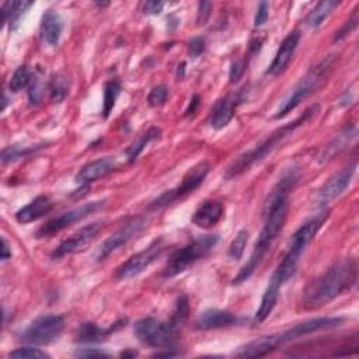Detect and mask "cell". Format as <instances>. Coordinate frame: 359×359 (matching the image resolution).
Masks as SVG:
<instances>
[{
	"label": "cell",
	"instance_id": "44dd1931",
	"mask_svg": "<svg viewBox=\"0 0 359 359\" xmlns=\"http://www.w3.org/2000/svg\"><path fill=\"white\" fill-rule=\"evenodd\" d=\"M63 29V20L60 14L55 10H48L41 20L39 32L42 41L49 46H56L59 43Z\"/></svg>",
	"mask_w": 359,
	"mask_h": 359
},
{
	"label": "cell",
	"instance_id": "8d00e7d4",
	"mask_svg": "<svg viewBox=\"0 0 359 359\" xmlns=\"http://www.w3.org/2000/svg\"><path fill=\"white\" fill-rule=\"evenodd\" d=\"M43 97V84L41 83L39 79L34 77L32 81L29 83V87H28V100H29V104L32 105H36L41 102Z\"/></svg>",
	"mask_w": 359,
	"mask_h": 359
},
{
	"label": "cell",
	"instance_id": "ffe728a7",
	"mask_svg": "<svg viewBox=\"0 0 359 359\" xmlns=\"http://www.w3.org/2000/svg\"><path fill=\"white\" fill-rule=\"evenodd\" d=\"M126 320H119L118 323L104 328L97 325L95 323H83L77 332H76V341L77 342H83V344H93V342H101L105 338H108V335H111L112 332H115L118 328L122 327V324H125Z\"/></svg>",
	"mask_w": 359,
	"mask_h": 359
},
{
	"label": "cell",
	"instance_id": "f546056e",
	"mask_svg": "<svg viewBox=\"0 0 359 359\" xmlns=\"http://www.w3.org/2000/svg\"><path fill=\"white\" fill-rule=\"evenodd\" d=\"M49 90H50V98L55 102H60L65 100V97L69 93V77L65 73H57L56 76H53V79L50 80L49 84Z\"/></svg>",
	"mask_w": 359,
	"mask_h": 359
},
{
	"label": "cell",
	"instance_id": "e0dca14e",
	"mask_svg": "<svg viewBox=\"0 0 359 359\" xmlns=\"http://www.w3.org/2000/svg\"><path fill=\"white\" fill-rule=\"evenodd\" d=\"M118 167L116 160L112 157H101L97 158L91 163H87L86 165L81 167V170L76 174V181L79 184L87 185L90 182H94L108 174H111L112 171H115Z\"/></svg>",
	"mask_w": 359,
	"mask_h": 359
},
{
	"label": "cell",
	"instance_id": "d6a6232c",
	"mask_svg": "<svg viewBox=\"0 0 359 359\" xmlns=\"http://www.w3.org/2000/svg\"><path fill=\"white\" fill-rule=\"evenodd\" d=\"M248 241V231L245 229H241L238 230V233L236 234V237L233 238L230 247H229V257L231 259H236L238 261L244 252V248H245V244Z\"/></svg>",
	"mask_w": 359,
	"mask_h": 359
},
{
	"label": "cell",
	"instance_id": "277c9868",
	"mask_svg": "<svg viewBox=\"0 0 359 359\" xmlns=\"http://www.w3.org/2000/svg\"><path fill=\"white\" fill-rule=\"evenodd\" d=\"M335 60L334 55H330L328 57L323 59L318 65H316L313 69H310L300 81L292 88V91L287 94V97L282 101L279 105L276 114L273 115L275 119H280L286 116L290 111H293L302 101H304L307 97H310L328 77L332 63Z\"/></svg>",
	"mask_w": 359,
	"mask_h": 359
},
{
	"label": "cell",
	"instance_id": "9a60e30c",
	"mask_svg": "<svg viewBox=\"0 0 359 359\" xmlns=\"http://www.w3.org/2000/svg\"><path fill=\"white\" fill-rule=\"evenodd\" d=\"M244 93L245 88H241L238 93L227 95L215 104L210 115V126L213 129L219 130L229 125V122L233 119L236 107L244 100Z\"/></svg>",
	"mask_w": 359,
	"mask_h": 359
},
{
	"label": "cell",
	"instance_id": "b9f144b4",
	"mask_svg": "<svg viewBox=\"0 0 359 359\" xmlns=\"http://www.w3.org/2000/svg\"><path fill=\"white\" fill-rule=\"evenodd\" d=\"M188 49H189V55L191 56H194V57L199 56L205 50V41H203V38H201V36L192 38L189 41V43H188Z\"/></svg>",
	"mask_w": 359,
	"mask_h": 359
},
{
	"label": "cell",
	"instance_id": "74e56055",
	"mask_svg": "<svg viewBox=\"0 0 359 359\" xmlns=\"http://www.w3.org/2000/svg\"><path fill=\"white\" fill-rule=\"evenodd\" d=\"M268 15H269V3L268 1H261L257 7V13H255V17H254V27L255 28L262 27L266 22Z\"/></svg>",
	"mask_w": 359,
	"mask_h": 359
},
{
	"label": "cell",
	"instance_id": "7402d4cb",
	"mask_svg": "<svg viewBox=\"0 0 359 359\" xmlns=\"http://www.w3.org/2000/svg\"><path fill=\"white\" fill-rule=\"evenodd\" d=\"M223 216V205L216 199L205 201L192 216V223L202 229L213 227Z\"/></svg>",
	"mask_w": 359,
	"mask_h": 359
},
{
	"label": "cell",
	"instance_id": "30bf717a",
	"mask_svg": "<svg viewBox=\"0 0 359 359\" xmlns=\"http://www.w3.org/2000/svg\"><path fill=\"white\" fill-rule=\"evenodd\" d=\"M105 205V199H101V201H93V202H88V203H84L79 208H74V209H70L67 212H63L62 215L59 216H55L52 217L50 220H48L45 224H42L38 231H36V237L38 238H42V237H50L59 231H62L63 229L69 227L72 223L74 222H80L83 220L84 217L90 216L91 213L100 210L101 208H104Z\"/></svg>",
	"mask_w": 359,
	"mask_h": 359
},
{
	"label": "cell",
	"instance_id": "836d02e7",
	"mask_svg": "<svg viewBox=\"0 0 359 359\" xmlns=\"http://www.w3.org/2000/svg\"><path fill=\"white\" fill-rule=\"evenodd\" d=\"M8 358H15V359H43V358H50L45 351H41L39 348H31V346H22L11 351L8 353Z\"/></svg>",
	"mask_w": 359,
	"mask_h": 359
},
{
	"label": "cell",
	"instance_id": "f35d334b",
	"mask_svg": "<svg viewBox=\"0 0 359 359\" xmlns=\"http://www.w3.org/2000/svg\"><path fill=\"white\" fill-rule=\"evenodd\" d=\"M245 66H247V60H236L231 63L230 74H229L231 84H236L241 79V76L245 70Z\"/></svg>",
	"mask_w": 359,
	"mask_h": 359
},
{
	"label": "cell",
	"instance_id": "ab89813d",
	"mask_svg": "<svg viewBox=\"0 0 359 359\" xmlns=\"http://www.w3.org/2000/svg\"><path fill=\"white\" fill-rule=\"evenodd\" d=\"M212 3L210 1H201L198 4V14H196V22L198 25H205L209 15H210Z\"/></svg>",
	"mask_w": 359,
	"mask_h": 359
},
{
	"label": "cell",
	"instance_id": "5b68a950",
	"mask_svg": "<svg viewBox=\"0 0 359 359\" xmlns=\"http://www.w3.org/2000/svg\"><path fill=\"white\" fill-rule=\"evenodd\" d=\"M219 236L217 234H205L195 240H192L189 244H187L182 248H178L175 252L171 254L168 258L163 276L164 278H172L184 271H187L191 265H194L201 258L206 257L209 251L217 244Z\"/></svg>",
	"mask_w": 359,
	"mask_h": 359
},
{
	"label": "cell",
	"instance_id": "f6af8a7d",
	"mask_svg": "<svg viewBox=\"0 0 359 359\" xmlns=\"http://www.w3.org/2000/svg\"><path fill=\"white\" fill-rule=\"evenodd\" d=\"M11 258V250L8 247V243L4 237H1V261H7Z\"/></svg>",
	"mask_w": 359,
	"mask_h": 359
},
{
	"label": "cell",
	"instance_id": "4316f807",
	"mask_svg": "<svg viewBox=\"0 0 359 359\" xmlns=\"http://www.w3.org/2000/svg\"><path fill=\"white\" fill-rule=\"evenodd\" d=\"M32 6L31 1H6L1 6V18L4 24H14L27 8Z\"/></svg>",
	"mask_w": 359,
	"mask_h": 359
},
{
	"label": "cell",
	"instance_id": "f1b7e54d",
	"mask_svg": "<svg viewBox=\"0 0 359 359\" xmlns=\"http://www.w3.org/2000/svg\"><path fill=\"white\" fill-rule=\"evenodd\" d=\"M42 147H43V144H39V146H7L1 150V164L4 165L7 163H13L18 158L28 157Z\"/></svg>",
	"mask_w": 359,
	"mask_h": 359
},
{
	"label": "cell",
	"instance_id": "4fadbf2b",
	"mask_svg": "<svg viewBox=\"0 0 359 359\" xmlns=\"http://www.w3.org/2000/svg\"><path fill=\"white\" fill-rule=\"evenodd\" d=\"M342 321H344L342 317H317V318H311V320L303 321L300 324H296L292 328H289V330H286L283 332L276 334V337H278L279 344L283 345V344H286V342H289L292 339H296V338L313 334L316 331L338 327V325H341Z\"/></svg>",
	"mask_w": 359,
	"mask_h": 359
},
{
	"label": "cell",
	"instance_id": "bcb514c9",
	"mask_svg": "<svg viewBox=\"0 0 359 359\" xmlns=\"http://www.w3.org/2000/svg\"><path fill=\"white\" fill-rule=\"evenodd\" d=\"M177 352H171V351H165V352H157L156 356H175Z\"/></svg>",
	"mask_w": 359,
	"mask_h": 359
},
{
	"label": "cell",
	"instance_id": "e575fe53",
	"mask_svg": "<svg viewBox=\"0 0 359 359\" xmlns=\"http://www.w3.org/2000/svg\"><path fill=\"white\" fill-rule=\"evenodd\" d=\"M168 97V88L164 84L156 86L150 90L149 95H147V101L151 107H161Z\"/></svg>",
	"mask_w": 359,
	"mask_h": 359
},
{
	"label": "cell",
	"instance_id": "7c38bea8",
	"mask_svg": "<svg viewBox=\"0 0 359 359\" xmlns=\"http://www.w3.org/2000/svg\"><path fill=\"white\" fill-rule=\"evenodd\" d=\"M104 229V222H93L90 224L83 226L81 229H79L76 233H73L70 237H67L66 240H63L52 252V258L53 259H59L65 255L77 252L80 250H83L88 243H91L98 233Z\"/></svg>",
	"mask_w": 359,
	"mask_h": 359
},
{
	"label": "cell",
	"instance_id": "7dc6e473",
	"mask_svg": "<svg viewBox=\"0 0 359 359\" xmlns=\"http://www.w3.org/2000/svg\"><path fill=\"white\" fill-rule=\"evenodd\" d=\"M121 355H122V356H128V355H129V356H136L137 353H136L135 351H126V352H122Z\"/></svg>",
	"mask_w": 359,
	"mask_h": 359
},
{
	"label": "cell",
	"instance_id": "83f0119b",
	"mask_svg": "<svg viewBox=\"0 0 359 359\" xmlns=\"http://www.w3.org/2000/svg\"><path fill=\"white\" fill-rule=\"evenodd\" d=\"M119 94H121V83L118 80L112 79L104 84V102H102L104 118H108L109 114L112 112Z\"/></svg>",
	"mask_w": 359,
	"mask_h": 359
},
{
	"label": "cell",
	"instance_id": "cb8c5ba5",
	"mask_svg": "<svg viewBox=\"0 0 359 359\" xmlns=\"http://www.w3.org/2000/svg\"><path fill=\"white\" fill-rule=\"evenodd\" d=\"M356 133H358V132H356V126H355V125L346 126L339 135H337V136L321 150V153H320V156H318V161H320L321 164H324V163L330 161L331 158H334V157H335L337 154H339L341 151H344V150L348 147V144L355 140Z\"/></svg>",
	"mask_w": 359,
	"mask_h": 359
},
{
	"label": "cell",
	"instance_id": "5bb4252c",
	"mask_svg": "<svg viewBox=\"0 0 359 359\" xmlns=\"http://www.w3.org/2000/svg\"><path fill=\"white\" fill-rule=\"evenodd\" d=\"M355 170H356V161H353L351 165H346L345 168H342L341 171L330 177L328 181L324 182V185L318 189V201L321 203H328L330 201L339 196L349 185L355 174Z\"/></svg>",
	"mask_w": 359,
	"mask_h": 359
},
{
	"label": "cell",
	"instance_id": "52a82bcc",
	"mask_svg": "<svg viewBox=\"0 0 359 359\" xmlns=\"http://www.w3.org/2000/svg\"><path fill=\"white\" fill-rule=\"evenodd\" d=\"M63 316L48 314L35 318L20 335V339L29 345H48L57 339L65 330Z\"/></svg>",
	"mask_w": 359,
	"mask_h": 359
},
{
	"label": "cell",
	"instance_id": "6da1fadb",
	"mask_svg": "<svg viewBox=\"0 0 359 359\" xmlns=\"http://www.w3.org/2000/svg\"><path fill=\"white\" fill-rule=\"evenodd\" d=\"M296 180H297V175L294 174V171L287 172L265 199L264 209H262L264 219H265L264 227L254 244L250 258L241 266L238 273L234 276L233 279L234 285H240L245 282L255 272V269L259 266L264 257L269 251L271 245L283 230L286 217H287V206H289L287 194L293 188Z\"/></svg>",
	"mask_w": 359,
	"mask_h": 359
},
{
	"label": "cell",
	"instance_id": "7a4b0ae2",
	"mask_svg": "<svg viewBox=\"0 0 359 359\" xmlns=\"http://www.w3.org/2000/svg\"><path fill=\"white\" fill-rule=\"evenodd\" d=\"M358 278L355 258H345L331 266L325 273L313 280L304 292L302 304L306 310H314L328 304L339 294L351 290Z\"/></svg>",
	"mask_w": 359,
	"mask_h": 359
},
{
	"label": "cell",
	"instance_id": "d4e9b609",
	"mask_svg": "<svg viewBox=\"0 0 359 359\" xmlns=\"http://www.w3.org/2000/svg\"><path fill=\"white\" fill-rule=\"evenodd\" d=\"M339 6V1L335 0H323L318 1L314 8L307 14L306 17V24L310 28H317L323 24V21Z\"/></svg>",
	"mask_w": 359,
	"mask_h": 359
},
{
	"label": "cell",
	"instance_id": "ac0fdd59",
	"mask_svg": "<svg viewBox=\"0 0 359 359\" xmlns=\"http://www.w3.org/2000/svg\"><path fill=\"white\" fill-rule=\"evenodd\" d=\"M237 321H238V318L227 310L208 309L198 316V318L195 321V328L202 330V331H210V330L231 327V325L237 324Z\"/></svg>",
	"mask_w": 359,
	"mask_h": 359
},
{
	"label": "cell",
	"instance_id": "603a6c76",
	"mask_svg": "<svg viewBox=\"0 0 359 359\" xmlns=\"http://www.w3.org/2000/svg\"><path fill=\"white\" fill-rule=\"evenodd\" d=\"M278 346H280V345H279L276 334L264 335L258 339H254V341L240 346L238 351L236 352V356H240V358H261V356H265V355L271 353Z\"/></svg>",
	"mask_w": 359,
	"mask_h": 359
},
{
	"label": "cell",
	"instance_id": "8fae6325",
	"mask_svg": "<svg viewBox=\"0 0 359 359\" xmlns=\"http://www.w3.org/2000/svg\"><path fill=\"white\" fill-rule=\"evenodd\" d=\"M146 223H147V220L143 216H136V217H132L130 220H128L123 226H121L112 236H109L101 244V247L97 251L95 258L98 261L105 259L108 255H111L121 247L126 245L130 240H133L137 234L142 233V230L146 227Z\"/></svg>",
	"mask_w": 359,
	"mask_h": 359
},
{
	"label": "cell",
	"instance_id": "d6986e66",
	"mask_svg": "<svg viewBox=\"0 0 359 359\" xmlns=\"http://www.w3.org/2000/svg\"><path fill=\"white\" fill-rule=\"evenodd\" d=\"M52 208H53V202L50 201V198L46 195H39L34 198L29 203L22 206L20 210H17L15 220L22 224L35 222L43 217L46 213H49Z\"/></svg>",
	"mask_w": 359,
	"mask_h": 359
},
{
	"label": "cell",
	"instance_id": "ee69618b",
	"mask_svg": "<svg viewBox=\"0 0 359 359\" xmlns=\"http://www.w3.org/2000/svg\"><path fill=\"white\" fill-rule=\"evenodd\" d=\"M199 100H201V97H199L198 94H195V95L191 98V101H189V104H188V107H187V109H185V116H189V115H192V114L196 111V108H198V105H199Z\"/></svg>",
	"mask_w": 359,
	"mask_h": 359
},
{
	"label": "cell",
	"instance_id": "4dcf8cb0",
	"mask_svg": "<svg viewBox=\"0 0 359 359\" xmlns=\"http://www.w3.org/2000/svg\"><path fill=\"white\" fill-rule=\"evenodd\" d=\"M32 79L34 77H32L29 67L22 65L14 70V73L8 81V88H10V91L17 93V91L22 90L24 87H27L32 81Z\"/></svg>",
	"mask_w": 359,
	"mask_h": 359
},
{
	"label": "cell",
	"instance_id": "484cf974",
	"mask_svg": "<svg viewBox=\"0 0 359 359\" xmlns=\"http://www.w3.org/2000/svg\"><path fill=\"white\" fill-rule=\"evenodd\" d=\"M160 133H161V130H160L158 128L153 126V128L147 129L143 135H140V137H137V139H136L130 146H128L126 150H125V154H126L128 161H129V163L135 161V160L139 157V154L144 150V147H146L151 140H156V139L160 136Z\"/></svg>",
	"mask_w": 359,
	"mask_h": 359
},
{
	"label": "cell",
	"instance_id": "2e32d148",
	"mask_svg": "<svg viewBox=\"0 0 359 359\" xmlns=\"http://www.w3.org/2000/svg\"><path fill=\"white\" fill-rule=\"evenodd\" d=\"M300 41V32L297 29H293L290 31L282 41V43L279 45L276 53H275V57L272 60V63L269 65L268 70H266V74H271V76H278L280 74L286 66L289 65L296 48H297V43Z\"/></svg>",
	"mask_w": 359,
	"mask_h": 359
},
{
	"label": "cell",
	"instance_id": "60d3db41",
	"mask_svg": "<svg viewBox=\"0 0 359 359\" xmlns=\"http://www.w3.org/2000/svg\"><path fill=\"white\" fill-rule=\"evenodd\" d=\"M74 356H79V358H107L108 353H105L104 351L95 349V348H80L74 352Z\"/></svg>",
	"mask_w": 359,
	"mask_h": 359
},
{
	"label": "cell",
	"instance_id": "1f68e13d",
	"mask_svg": "<svg viewBox=\"0 0 359 359\" xmlns=\"http://www.w3.org/2000/svg\"><path fill=\"white\" fill-rule=\"evenodd\" d=\"M188 314H189V304H188V297L187 296H180L175 302V307H174V311H172V316H171V320L170 323L175 327V328H180L188 318Z\"/></svg>",
	"mask_w": 359,
	"mask_h": 359
},
{
	"label": "cell",
	"instance_id": "3957f363",
	"mask_svg": "<svg viewBox=\"0 0 359 359\" xmlns=\"http://www.w3.org/2000/svg\"><path fill=\"white\" fill-rule=\"evenodd\" d=\"M320 111V105L314 104L309 107L300 116H297L293 122L283 125L282 128L273 130L266 139H264L261 143H258L254 149L240 154L224 171V178L226 180H233L248 171L254 164L265 158L269 153H272L287 136H290L299 126L306 123L310 118L317 115Z\"/></svg>",
	"mask_w": 359,
	"mask_h": 359
},
{
	"label": "cell",
	"instance_id": "ba28073f",
	"mask_svg": "<svg viewBox=\"0 0 359 359\" xmlns=\"http://www.w3.org/2000/svg\"><path fill=\"white\" fill-rule=\"evenodd\" d=\"M208 172H209V164L206 161H201V163L195 164L192 168H189L187 171V174L184 175V178L178 187L168 189L164 194H161L158 198H156L149 205V209H151V210L161 209V208L184 198L185 195L194 192L203 182Z\"/></svg>",
	"mask_w": 359,
	"mask_h": 359
},
{
	"label": "cell",
	"instance_id": "7bdbcfd3",
	"mask_svg": "<svg viewBox=\"0 0 359 359\" xmlns=\"http://www.w3.org/2000/svg\"><path fill=\"white\" fill-rule=\"evenodd\" d=\"M163 7H164V3H163V1L150 0V1H146V3H144L143 11H144V14L156 15V14H160V13L163 11Z\"/></svg>",
	"mask_w": 359,
	"mask_h": 359
},
{
	"label": "cell",
	"instance_id": "8992f818",
	"mask_svg": "<svg viewBox=\"0 0 359 359\" xmlns=\"http://www.w3.org/2000/svg\"><path fill=\"white\" fill-rule=\"evenodd\" d=\"M133 334L137 341L146 346L174 349L178 328H175L170 321L164 323L153 317H144L135 323Z\"/></svg>",
	"mask_w": 359,
	"mask_h": 359
},
{
	"label": "cell",
	"instance_id": "9c48e42d",
	"mask_svg": "<svg viewBox=\"0 0 359 359\" xmlns=\"http://www.w3.org/2000/svg\"><path fill=\"white\" fill-rule=\"evenodd\" d=\"M164 248H165V243H164L163 237L153 240L144 250L133 254L121 266H118V269L115 272L116 279L126 280V279H130V278L139 275L161 255Z\"/></svg>",
	"mask_w": 359,
	"mask_h": 359
},
{
	"label": "cell",
	"instance_id": "d590c367",
	"mask_svg": "<svg viewBox=\"0 0 359 359\" xmlns=\"http://www.w3.org/2000/svg\"><path fill=\"white\" fill-rule=\"evenodd\" d=\"M358 21H359V18H358V8H355L353 10V13L351 14V17L345 21V24L339 28V31H337L335 32V36H334V41H341L342 38H345L346 35H349L356 27H358Z\"/></svg>",
	"mask_w": 359,
	"mask_h": 359
}]
</instances>
